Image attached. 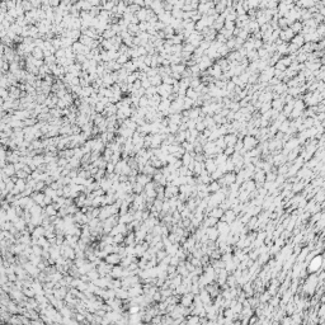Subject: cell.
Segmentation results:
<instances>
[{
	"label": "cell",
	"mask_w": 325,
	"mask_h": 325,
	"mask_svg": "<svg viewBox=\"0 0 325 325\" xmlns=\"http://www.w3.org/2000/svg\"><path fill=\"white\" fill-rule=\"evenodd\" d=\"M178 193H179V187H178V185H174V184H171V183H169L165 187V198H171V197H174V196H177Z\"/></svg>",
	"instance_id": "cell-1"
},
{
	"label": "cell",
	"mask_w": 325,
	"mask_h": 325,
	"mask_svg": "<svg viewBox=\"0 0 325 325\" xmlns=\"http://www.w3.org/2000/svg\"><path fill=\"white\" fill-rule=\"evenodd\" d=\"M104 260L107 262V263H109V264L116 265V264H119V263H121L122 258H121V255H119L118 253H111V254H108L107 257H105Z\"/></svg>",
	"instance_id": "cell-2"
},
{
	"label": "cell",
	"mask_w": 325,
	"mask_h": 325,
	"mask_svg": "<svg viewBox=\"0 0 325 325\" xmlns=\"http://www.w3.org/2000/svg\"><path fill=\"white\" fill-rule=\"evenodd\" d=\"M255 145H257V140H255L253 136H246L245 138H244V149H243L241 152H245L246 150H250V149H253Z\"/></svg>",
	"instance_id": "cell-3"
},
{
	"label": "cell",
	"mask_w": 325,
	"mask_h": 325,
	"mask_svg": "<svg viewBox=\"0 0 325 325\" xmlns=\"http://www.w3.org/2000/svg\"><path fill=\"white\" fill-rule=\"evenodd\" d=\"M53 295L55 297L58 298V300H65V297H66L67 295V288L66 286H61L58 288H55L53 290Z\"/></svg>",
	"instance_id": "cell-4"
},
{
	"label": "cell",
	"mask_w": 325,
	"mask_h": 325,
	"mask_svg": "<svg viewBox=\"0 0 325 325\" xmlns=\"http://www.w3.org/2000/svg\"><path fill=\"white\" fill-rule=\"evenodd\" d=\"M123 268L121 264H116V265H113V268H112V271H111V273H109V274H111L113 278H122L123 277Z\"/></svg>",
	"instance_id": "cell-5"
},
{
	"label": "cell",
	"mask_w": 325,
	"mask_h": 325,
	"mask_svg": "<svg viewBox=\"0 0 325 325\" xmlns=\"http://www.w3.org/2000/svg\"><path fill=\"white\" fill-rule=\"evenodd\" d=\"M45 197H46L45 192H43V193H39V192H33V194H32V198H33L34 202L37 203V204H39V206H42V207H46L45 202H43V201H45Z\"/></svg>",
	"instance_id": "cell-6"
},
{
	"label": "cell",
	"mask_w": 325,
	"mask_h": 325,
	"mask_svg": "<svg viewBox=\"0 0 325 325\" xmlns=\"http://www.w3.org/2000/svg\"><path fill=\"white\" fill-rule=\"evenodd\" d=\"M235 217H236V216H235V211H234V210H227V211H225L224 216H222L220 220L227 222V224H230V222H234Z\"/></svg>",
	"instance_id": "cell-7"
},
{
	"label": "cell",
	"mask_w": 325,
	"mask_h": 325,
	"mask_svg": "<svg viewBox=\"0 0 325 325\" xmlns=\"http://www.w3.org/2000/svg\"><path fill=\"white\" fill-rule=\"evenodd\" d=\"M321 267V257H315V259H312L309 264V271L310 272H316L317 269Z\"/></svg>",
	"instance_id": "cell-8"
},
{
	"label": "cell",
	"mask_w": 325,
	"mask_h": 325,
	"mask_svg": "<svg viewBox=\"0 0 325 325\" xmlns=\"http://www.w3.org/2000/svg\"><path fill=\"white\" fill-rule=\"evenodd\" d=\"M206 235H207V238H208L210 240H212V241H215V240H216L217 238H218V235H220V232H218V230H217V227H208L206 230Z\"/></svg>",
	"instance_id": "cell-9"
},
{
	"label": "cell",
	"mask_w": 325,
	"mask_h": 325,
	"mask_svg": "<svg viewBox=\"0 0 325 325\" xmlns=\"http://www.w3.org/2000/svg\"><path fill=\"white\" fill-rule=\"evenodd\" d=\"M45 234H46V227L42 225H38V226H36V229L32 231V236L39 239V238H42V236H45Z\"/></svg>",
	"instance_id": "cell-10"
},
{
	"label": "cell",
	"mask_w": 325,
	"mask_h": 325,
	"mask_svg": "<svg viewBox=\"0 0 325 325\" xmlns=\"http://www.w3.org/2000/svg\"><path fill=\"white\" fill-rule=\"evenodd\" d=\"M204 166H206V170L208 171V173H213L215 170L217 169V164H216V160H212V159H208L206 160V163H204Z\"/></svg>",
	"instance_id": "cell-11"
},
{
	"label": "cell",
	"mask_w": 325,
	"mask_h": 325,
	"mask_svg": "<svg viewBox=\"0 0 325 325\" xmlns=\"http://www.w3.org/2000/svg\"><path fill=\"white\" fill-rule=\"evenodd\" d=\"M295 32L292 31V29H284V31H281L279 33V37H281V41H286V39H292L295 37Z\"/></svg>",
	"instance_id": "cell-12"
},
{
	"label": "cell",
	"mask_w": 325,
	"mask_h": 325,
	"mask_svg": "<svg viewBox=\"0 0 325 325\" xmlns=\"http://www.w3.org/2000/svg\"><path fill=\"white\" fill-rule=\"evenodd\" d=\"M1 170H4L5 173L9 175V177H13V175H15V174H17V169H15V166H14V164H13V163L6 164V165H5L4 168H1Z\"/></svg>",
	"instance_id": "cell-13"
},
{
	"label": "cell",
	"mask_w": 325,
	"mask_h": 325,
	"mask_svg": "<svg viewBox=\"0 0 325 325\" xmlns=\"http://www.w3.org/2000/svg\"><path fill=\"white\" fill-rule=\"evenodd\" d=\"M224 208H221V207H213L212 210H211V212H210V216H212V217H216V218H218V220H220V218L224 216Z\"/></svg>",
	"instance_id": "cell-14"
},
{
	"label": "cell",
	"mask_w": 325,
	"mask_h": 325,
	"mask_svg": "<svg viewBox=\"0 0 325 325\" xmlns=\"http://www.w3.org/2000/svg\"><path fill=\"white\" fill-rule=\"evenodd\" d=\"M125 244L126 245H136L137 241H136V235H135V232H128L127 234V238H125Z\"/></svg>",
	"instance_id": "cell-15"
},
{
	"label": "cell",
	"mask_w": 325,
	"mask_h": 325,
	"mask_svg": "<svg viewBox=\"0 0 325 325\" xmlns=\"http://www.w3.org/2000/svg\"><path fill=\"white\" fill-rule=\"evenodd\" d=\"M45 213L47 215V216H50V217H52V216H57V210L55 208V206L53 204H48V206H46L45 207Z\"/></svg>",
	"instance_id": "cell-16"
},
{
	"label": "cell",
	"mask_w": 325,
	"mask_h": 325,
	"mask_svg": "<svg viewBox=\"0 0 325 325\" xmlns=\"http://www.w3.org/2000/svg\"><path fill=\"white\" fill-rule=\"evenodd\" d=\"M32 56H33L34 58H37V60H43L45 52H43V50L41 48V47H34L33 52H32Z\"/></svg>",
	"instance_id": "cell-17"
},
{
	"label": "cell",
	"mask_w": 325,
	"mask_h": 325,
	"mask_svg": "<svg viewBox=\"0 0 325 325\" xmlns=\"http://www.w3.org/2000/svg\"><path fill=\"white\" fill-rule=\"evenodd\" d=\"M224 138H225V142H226L227 146H234L236 144V141H238L236 140V136L234 133H230V135H227V136H225Z\"/></svg>",
	"instance_id": "cell-18"
},
{
	"label": "cell",
	"mask_w": 325,
	"mask_h": 325,
	"mask_svg": "<svg viewBox=\"0 0 325 325\" xmlns=\"http://www.w3.org/2000/svg\"><path fill=\"white\" fill-rule=\"evenodd\" d=\"M117 33L114 31H113V28H107L105 29V31L103 32V33H102V36H103V38L104 39H111V38H113L116 36Z\"/></svg>",
	"instance_id": "cell-19"
},
{
	"label": "cell",
	"mask_w": 325,
	"mask_h": 325,
	"mask_svg": "<svg viewBox=\"0 0 325 325\" xmlns=\"http://www.w3.org/2000/svg\"><path fill=\"white\" fill-rule=\"evenodd\" d=\"M217 222H218V218L210 216V217L206 218V221H204V226H206V227H212V226L217 225Z\"/></svg>",
	"instance_id": "cell-20"
},
{
	"label": "cell",
	"mask_w": 325,
	"mask_h": 325,
	"mask_svg": "<svg viewBox=\"0 0 325 325\" xmlns=\"http://www.w3.org/2000/svg\"><path fill=\"white\" fill-rule=\"evenodd\" d=\"M304 42H305V37L304 36H301V34H297V36H295L293 38H292V43H293V45H296V46H302L304 45Z\"/></svg>",
	"instance_id": "cell-21"
},
{
	"label": "cell",
	"mask_w": 325,
	"mask_h": 325,
	"mask_svg": "<svg viewBox=\"0 0 325 325\" xmlns=\"http://www.w3.org/2000/svg\"><path fill=\"white\" fill-rule=\"evenodd\" d=\"M197 95H198V93H197L196 89H193V88H189V89H187V92H185V97L192 100H196Z\"/></svg>",
	"instance_id": "cell-22"
},
{
	"label": "cell",
	"mask_w": 325,
	"mask_h": 325,
	"mask_svg": "<svg viewBox=\"0 0 325 325\" xmlns=\"http://www.w3.org/2000/svg\"><path fill=\"white\" fill-rule=\"evenodd\" d=\"M149 79H150L151 85H154V86H159V85H161L163 78H161V76H160L159 74H158V75H155V76H152V78H149Z\"/></svg>",
	"instance_id": "cell-23"
},
{
	"label": "cell",
	"mask_w": 325,
	"mask_h": 325,
	"mask_svg": "<svg viewBox=\"0 0 325 325\" xmlns=\"http://www.w3.org/2000/svg\"><path fill=\"white\" fill-rule=\"evenodd\" d=\"M88 276H89V278H90V281H95L97 278H99L100 277V273L98 272V269L97 268H94V269H92V271L90 272H88L86 273Z\"/></svg>",
	"instance_id": "cell-24"
},
{
	"label": "cell",
	"mask_w": 325,
	"mask_h": 325,
	"mask_svg": "<svg viewBox=\"0 0 325 325\" xmlns=\"http://www.w3.org/2000/svg\"><path fill=\"white\" fill-rule=\"evenodd\" d=\"M113 243L114 244H125V235L123 234H117L113 236Z\"/></svg>",
	"instance_id": "cell-25"
},
{
	"label": "cell",
	"mask_w": 325,
	"mask_h": 325,
	"mask_svg": "<svg viewBox=\"0 0 325 325\" xmlns=\"http://www.w3.org/2000/svg\"><path fill=\"white\" fill-rule=\"evenodd\" d=\"M33 163H34L37 166L42 165V164H46V161H45V156H41V155H36V156H33Z\"/></svg>",
	"instance_id": "cell-26"
},
{
	"label": "cell",
	"mask_w": 325,
	"mask_h": 325,
	"mask_svg": "<svg viewBox=\"0 0 325 325\" xmlns=\"http://www.w3.org/2000/svg\"><path fill=\"white\" fill-rule=\"evenodd\" d=\"M220 187H221V184H218L217 182H212V183H210V185H208V191L215 193V192L220 191Z\"/></svg>",
	"instance_id": "cell-27"
},
{
	"label": "cell",
	"mask_w": 325,
	"mask_h": 325,
	"mask_svg": "<svg viewBox=\"0 0 325 325\" xmlns=\"http://www.w3.org/2000/svg\"><path fill=\"white\" fill-rule=\"evenodd\" d=\"M199 321H201V319H199L198 315H194V316L188 315V319H187V323H188V324H198Z\"/></svg>",
	"instance_id": "cell-28"
},
{
	"label": "cell",
	"mask_w": 325,
	"mask_h": 325,
	"mask_svg": "<svg viewBox=\"0 0 325 325\" xmlns=\"http://www.w3.org/2000/svg\"><path fill=\"white\" fill-rule=\"evenodd\" d=\"M291 29L295 32V33L302 31V23H300V22H293V24L291 25Z\"/></svg>",
	"instance_id": "cell-29"
},
{
	"label": "cell",
	"mask_w": 325,
	"mask_h": 325,
	"mask_svg": "<svg viewBox=\"0 0 325 325\" xmlns=\"http://www.w3.org/2000/svg\"><path fill=\"white\" fill-rule=\"evenodd\" d=\"M171 14H173V17L177 18V19H182L183 15H184V12H183V10H180V9H174L173 12H171Z\"/></svg>",
	"instance_id": "cell-30"
},
{
	"label": "cell",
	"mask_w": 325,
	"mask_h": 325,
	"mask_svg": "<svg viewBox=\"0 0 325 325\" xmlns=\"http://www.w3.org/2000/svg\"><path fill=\"white\" fill-rule=\"evenodd\" d=\"M168 255V251L166 250H158V253H156V259H158V262H161L164 258H165Z\"/></svg>",
	"instance_id": "cell-31"
},
{
	"label": "cell",
	"mask_w": 325,
	"mask_h": 325,
	"mask_svg": "<svg viewBox=\"0 0 325 325\" xmlns=\"http://www.w3.org/2000/svg\"><path fill=\"white\" fill-rule=\"evenodd\" d=\"M127 60H128V56H127L126 53H123V55H119V56H118V58H117L116 61H117V62H118V64H121L122 66H123V65H125V64L127 62Z\"/></svg>",
	"instance_id": "cell-32"
},
{
	"label": "cell",
	"mask_w": 325,
	"mask_h": 325,
	"mask_svg": "<svg viewBox=\"0 0 325 325\" xmlns=\"http://www.w3.org/2000/svg\"><path fill=\"white\" fill-rule=\"evenodd\" d=\"M15 175H17L18 178H22V179H27V178H28V177H29V175H31V174H28V173H27V171H25V170H23V169H22V170H18Z\"/></svg>",
	"instance_id": "cell-33"
},
{
	"label": "cell",
	"mask_w": 325,
	"mask_h": 325,
	"mask_svg": "<svg viewBox=\"0 0 325 325\" xmlns=\"http://www.w3.org/2000/svg\"><path fill=\"white\" fill-rule=\"evenodd\" d=\"M179 263H180V259L178 258L177 255H171V259H170V264L171 265H175V267H177Z\"/></svg>",
	"instance_id": "cell-34"
},
{
	"label": "cell",
	"mask_w": 325,
	"mask_h": 325,
	"mask_svg": "<svg viewBox=\"0 0 325 325\" xmlns=\"http://www.w3.org/2000/svg\"><path fill=\"white\" fill-rule=\"evenodd\" d=\"M282 104H283V102L281 100V99H276V100L272 103V107L274 108V109H281V107H282Z\"/></svg>",
	"instance_id": "cell-35"
},
{
	"label": "cell",
	"mask_w": 325,
	"mask_h": 325,
	"mask_svg": "<svg viewBox=\"0 0 325 325\" xmlns=\"http://www.w3.org/2000/svg\"><path fill=\"white\" fill-rule=\"evenodd\" d=\"M141 84H142V88H145V89H147V88L151 86V83H150V79H149V78L141 80Z\"/></svg>",
	"instance_id": "cell-36"
},
{
	"label": "cell",
	"mask_w": 325,
	"mask_h": 325,
	"mask_svg": "<svg viewBox=\"0 0 325 325\" xmlns=\"http://www.w3.org/2000/svg\"><path fill=\"white\" fill-rule=\"evenodd\" d=\"M248 5H249V8H253V6H257L258 5V0H246Z\"/></svg>",
	"instance_id": "cell-37"
},
{
	"label": "cell",
	"mask_w": 325,
	"mask_h": 325,
	"mask_svg": "<svg viewBox=\"0 0 325 325\" xmlns=\"http://www.w3.org/2000/svg\"><path fill=\"white\" fill-rule=\"evenodd\" d=\"M113 6H114V3L112 1H108V3H105L104 4V10H108V9H113Z\"/></svg>",
	"instance_id": "cell-38"
},
{
	"label": "cell",
	"mask_w": 325,
	"mask_h": 325,
	"mask_svg": "<svg viewBox=\"0 0 325 325\" xmlns=\"http://www.w3.org/2000/svg\"><path fill=\"white\" fill-rule=\"evenodd\" d=\"M226 46H227L231 50L232 47H235V46H236V41H235V39H230V41H229L227 43H226Z\"/></svg>",
	"instance_id": "cell-39"
},
{
	"label": "cell",
	"mask_w": 325,
	"mask_h": 325,
	"mask_svg": "<svg viewBox=\"0 0 325 325\" xmlns=\"http://www.w3.org/2000/svg\"><path fill=\"white\" fill-rule=\"evenodd\" d=\"M269 297H271V296H269V292H267V293H264L263 296H260V301H262V302H265V301H268Z\"/></svg>",
	"instance_id": "cell-40"
},
{
	"label": "cell",
	"mask_w": 325,
	"mask_h": 325,
	"mask_svg": "<svg viewBox=\"0 0 325 325\" xmlns=\"http://www.w3.org/2000/svg\"><path fill=\"white\" fill-rule=\"evenodd\" d=\"M239 107H240V105H239L238 103H232V104H230V108H231V109H234V111H235V112H236V111H238V109H239Z\"/></svg>",
	"instance_id": "cell-41"
},
{
	"label": "cell",
	"mask_w": 325,
	"mask_h": 325,
	"mask_svg": "<svg viewBox=\"0 0 325 325\" xmlns=\"http://www.w3.org/2000/svg\"><path fill=\"white\" fill-rule=\"evenodd\" d=\"M133 4H137V5H144L145 4V0H132Z\"/></svg>",
	"instance_id": "cell-42"
},
{
	"label": "cell",
	"mask_w": 325,
	"mask_h": 325,
	"mask_svg": "<svg viewBox=\"0 0 325 325\" xmlns=\"http://www.w3.org/2000/svg\"><path fill=\"white\" fill-rule=\"evenodd\" d=\"M155 0H145V4L146 5H152V3H154Z\"/></svg>",
	"instance_id": "cell-43"
},
{
	"label": "cell",
	"mask_w": 325,
	"mask_h": 325,
	"mask_svg": "<svg viewBox=\"0 0 325 325\" xmlns=\"http://www.w3.org/2000/svg\"><path fill=\"white\" fill-rule=\"evenodd\" d=\"M86 1H89L92 5H97L98 4V0H86Z\"/></svg>",
	"instance_id": "cell-44"
},
{
	"label": "cell",
	"mask_w": 325,
	"mask_h": 325,
	"mask_svg": "<svg viewBox=\"0 0 325 325\" xmlns=\"http://www.w3.org/2000/svg\"><path fill=\"white\" fill-rule=\"evenodd\" d=\"M279 201H281V197H278V198H277V199H276V202H279ZM277 204H278V203H273V206H274V207H276V206H277Z\"/></svg>",
	"instance_id": "cell-45"
}]
</instances>
